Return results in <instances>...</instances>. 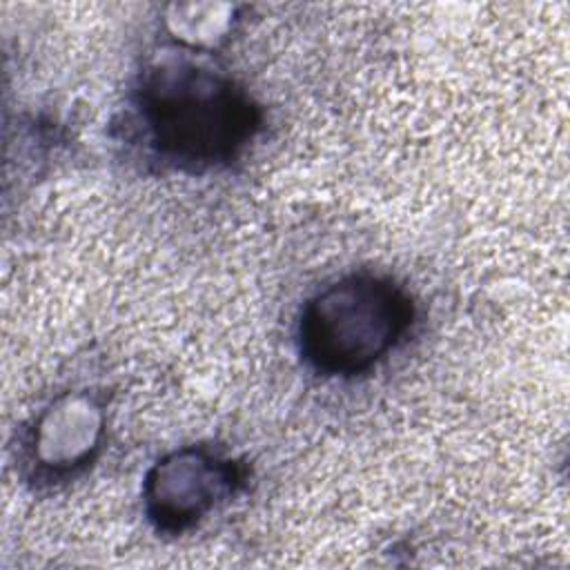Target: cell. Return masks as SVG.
Here are the masks:
<instances>
[{
	"mask_svg": "<svg viewBox=\"0 0 570 570\" xmlns=\"http://www.w3.org/2000/svg\"><path fill=\"white\" fill-rule=\"evenodd\" d=\"M194 53H165L138 73L127 131L147 158L178 174H207L238 160L263 114L232 76Z\"/></svg>",
	"mask_w": 570,
	"mask_h": 570,
	"instance_id": "1",
	"label": "cell"
},
{
	"mask_svg": "<svg viewBox=\"0 0 570 570\" xmlns=\"http://www.w3.org/2000/svg\"><path fill=\"white\" fill-rule=\"evenodd\" d=\"M412 323L414 301L403 285L387 274L352 272L303 303L298 354L318 376L352 379L385 361Z\"/></svg>",
	"mask_w": 570,
	"mask_h": 570,
	"instance_id": "2",
	"label": "cell"
},
{
	"mask_svg": "<svg viewBox=\"0 0 570 570\" xmlns=\"http://www.w3.org/2000/svg\"><path fill=\"white\" fill-rule=\"evenodd\" d=\"M245 481L243 465L209 445L160 456L142 483V508L156 532L183 534L227 503Z\"/></svg>",
	"mask_w": 570,
	"mask_h": 570,
	"instance_id": "3",
	"label": "cell"
},
{
	"mask_svg": "<svg viewBox=\"0 0 570 570\" xmlns=\"http://www.w3.org/2000/svg\"><path fill=\"white\" fill-rule=\"evenodd\" d=\"M102 434L105 403L98 396L89 390L58 394L24 434V476L38 488L78 476L96 459Z\"/></svg>",
	"mask_w": 570,
	"mask_h": 570,
	"instance_id": "4",
	"label": "cell"
}]
</instances>
